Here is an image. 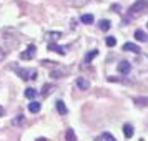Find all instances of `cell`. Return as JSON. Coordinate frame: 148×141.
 <instances>
[{"label": "cell", "mask_w": 148, "mask_h": 141, "mask_svg": "<svg viewBox=\"0 0 148 141\" xmlns=\"http://www.w3.org/2000/svg\"><path fill=\"white\" fill-rule=\"evenodd\" d=\"M135 105H138V106H147L148 105V98H135Z\"/></svg>", "instance_id": "22"}, {"label": "cell", "mask_w": 148, "mask_h": 141, "mask_svg": "<svg viewBox=\"0 0 148 141\" xmlns=\"http://www.w3.org/2000/svg\"><path fill=\"white\" fill-rule=\"evenodd\" d=\"M65 140L67 141H77V136H75V131L72 128H68L67 133H65Z\"/></svg>", "instance_id": "17"}, {"label": "cell", "mask_w": 148, "mask_h": 141, "mask_svg": "<svg viewBox=\"0 0 148 141\" xmlns=\"http://www.w3.org/2000/svg\"><path fill=\"white\" fill-rule=\"evenodd\" d=\"M3 111H5V110H3V106H0V116L3 114Z\"/></svg>", "instance_id": "26"}, {"label": "cell", "mask_w": 148, "mask_h": 141, "mask_svg": "<svg viewBox=\"0 0 148 141\" xmlns=\"http://www.w3.org/2000/svg\"><path fill=\"white\" fill-rule=\"evenodd\" d=\"M135 38H136L138 42H141V43H147V42H148V35L145 33L143 30L136 28V30H135Z\"/></svg>", "instance_id": "8"}, {"label": "cell", "mask_w": 148, "mask_h": 141, "mask_svg": "<svg viewBox=\"0 0 148 141\" xmlns=\"http://www.w3.org/2000/svg\"><path fill=\"white\" fill-rule=\"evenodd\" d=\"M67 73V70H53V72H52V78H60V76H63V75Z\"/></svg>", "instance_id": "21"}, {"label": "cell", "mask_w": 148, "mask_h": 141, "mask_svg": "<svg viewBox=\"0 0 148 141\" xmlns=\"http://www.w3.org/2000/svg\"><path fill=\"white\" fill-rule=\"evenodd\" d=\"M148 12V0H136L128 10V18H140L141 15Z\"/></svg>", "instance_id": "1"}, {"label": "cell", "mask_w": 148, "mask_h": 141, "mask_svg": "<svg viewBox=\"0 0 148 141\" xmlns=\"http://www.w3.org/2000/svg\"><path fill=\"white\" fill-rule=\"evenodd\" d=\"M28 111H30V113H38V111H40V103H38V101H32V103L28 105Z\"/></svg>", "instance_id": "14"}, {"label": "cell", "mask_w": 148, "mask_h": 141, "mask_svg": "<svg viewBox=\"0 0 148 141\" xmlns=\"http://www.w3.org/2000/svg\"><path fill=\"white\" fill-rule=\"evenodd\" d=\"M90 0H65L68 7H75V8H80V7H85Z\"/></svg>", "instance_id": "5"}, {"label": "cell", "mask_w": 148, "mask_h": 141, "mask_svg": "<svg viewBox=\"0 0 148 141\" xmlns=\"http://www.w3.org/2000/svg\"><path fill=\"white\" fill-rule=\"evenodd\" d=\"M15 70V73L20 76L22 80H37L35 76H37V72L35 70H25V68H20V67H14Z\"/></svg>", "instance_id": "2"}, {"label": "cell", "mask_w": 148, "mask_h": 141, "mask_svg": "<svg viewBox=\"0 0 148 141\" xmlns=\"http://www.w3.org/2000/svg\"><path fill=\"white\" fill-rule=\"evenodd\" d=\"M35 52H37V47H35V45H28L27 50L20 53V58L22 60H32L35 57Z\"/></svg>", "instance_id": "3"}, {"label": "cell", "mask_w": 148, "mask_h": 141, "mask_svg": "<svg viewBox=\"0 0 148 141\" xmlns=\"http://www.w3.org/2000/svg\"><path fill=\"white\" fill-rule=\"evenodd\" d=\"M101 138H103L105 141H116V140H115V136H113V134H110L108 131H105V133L101 134Z\"/></svg>", "instance_id": "24"}, {"label": "cell", "mask_w": 148, "mask_h": 141, "mask_svg": "<svg viewBox=\"0 0 148 141\" xmlns=\"http://www.w3.org/2000/svg\"><path fill=\"white\" fill-rule=\"evenodd\" d=\"M105 43H107V47H115V45H116V38H115V37H107Z\"/></svg>", "instance_id": "23"}, {"label": "cell", "mask_w": 148, "mask_h": 141, "mask_svg": "<svg viewBox=\"0 0 148 141\" xmlns=\"http://www.w3.org/2000/svg\"><path fill=\"white\" fill-rule=\"evenodd\" d=\"M77 87L80 90H88L90 88V81L87 78H77Z\"/></svg>", "instance_id": "10"}, {"label": "cell", "mask_w": 148, "mask_h": 141, "mask_svg": "<svg viewBox=\"0 0 148 141\" xmlns=\"http://www.w3.org/2000/svg\"><path fill=\"white\" fill-rule=\"evenodd\" d=\"M25 96H27L28 100H34L35 96H37V91H35L34 88H27L25 90Z\"/></svg>", "instance_id": "20"}, {"label": "cell", "mask_w": 148, "mask_h": 141, "mask_svg": "<svg viewBox=\"0 0 148 141\" xmlns=\"http://www.w3.org/2000/svg\"><path fill=\"white\" fill-rule=\"evenodd\" d=\"M98 27H100L101 32H108L110 27H112V23H110V20H100L98 22Z\"/></svg>", "instance_id": "13"}, {"label": "cell", "mask_w": 148, "mask_h": 141, "mask_svg": "<svg viewBox=\"0 0 148 141\" xmlns=\"http://www.w3.org/2000/svg\"><path fill=\"white\" fill-rule=\"evenodd\" d=\"M93 20H95V18H93V15H92V14H83L80 17V22H82V23H85V25H92Z\"/></svg>", "instance_id": "11"}, {"label": "cell", "mask_w": 148, "mask_h": 141, "mask_svg": "<svg viewBox=\"0 0 148 141\" xmlns=\"http://www.w3.org/2000/svg\"><path fill=\"white\" fill-rule=\"evenodd\" d=\"M48 50L53 52V53H58V55L67 53V47H62V45H57V43H50V45H48Z\"/></svg>", "instance_id": "4"}, {"label": "cell", "mask_w": 148, "mask_h": 141, "mask_svg": "<svg viewBox=\"0 0 148 141\" xmlns=\"http://www.w3.org/2000/svg\"><path fill=\"white\" fill-rule=\"evenodd\" d=\"M55 105H57V111H58L60 114H67V113H68L67 106H65V103H63L62 100H58L57 103H55Z\"/></svg>", "instance_id": "12"}, {"label": "cell", "mask_w": 148, "mask_h": 141, "mask_svg": "<svg viewBox=\"0 0 148 141\" xmlns=\"http://www.w3.org/2000/svg\"><path fill=\"white\" fill-rule=\"evenodd\" d=\"M45 37H47L48 40H58V38L62 37V33H60V32H47Z\"/></svg>", "instance_id": "18"}, {"label": "cell", "mask_w": 148, "mask_h": 141, "mask_svg": "<svg viewBox=\"0 0 148 141\" xmlns=\"http://www.w3.org/2000/svg\"><path fill=\"white\" fill-rule=\"evenodd\" d=\"M123 133H125V136H127V138H132V136H133V126H132V125H123Z\"/></svg>", "instance_id": "16"}, {"label": "cell", "mask_w": 148, "mask_h": 141, "mask_svg": "<svg viewBox=\"0 0 148 141\" xmlns=\"http://www.w3.org/2000/svg\"><path fill=\"white\" fill-rule=\"evenodd\" d=\"M37 141H47V140H45V138H38Z\"/></svg>", "instance_id": "27"}, {"label": "cell", "mask_w": 148, "mask_h": 141, "mask_svg": "<svg viewBox=\"0 0 148 141\" xmlns=\"http://www.w3.org/2000/svg\"><path fill=\"white\" fill-rule=\"evenodd\" d=\"M123 52H132V53H140L141 50H140V47L138 45H135V43H125L123 45Z\"/></svg>", "instance_id": "7"}, {"label": "cell", "mask_w": 148, "mask_h": 141, "mask_svg": "<svg viewBox=\"0 0 148 141\" xmlns=\"http://www.w3.org/2000/svg\"><path fill=\"white\" fill-rule=\"evenodd\" d=\"M5 55H7V53H5V50H3V48H0V61L5 58Z\"/></svg>", "instance_id": "25"}, {"label": "cell", "mask_w": 148, "mask_h": 141, "mask_svg": "<svg viewBox=\"0 0 148 141\" xmlns=\"http://www.w3.org/2000/svg\"><path fill=\"white\" fill-rule=\"evenodd\" d=\"M25 121H27V118H25L23 114H17L14 120H12V126H23Z\"/></svg>", "instance_id": "9"}, {"label": "cell", "mask_w": 148, "mask_h": 141, "mask_svg": "<svg viewBox=\"0 0 148 141\" xmlns=\"http://www.w3.org/2000/svg\"><path fill=\"white\" fill-rule=\"evenodd\" d=\"M53 90V85H43L42 87V96H48Z\"/></svg>", "instance_id": "19"}, {"label": "cell", "mask_w": 148, "mask_h": 141, "mask_svg": "<svg viewBox=\"0 0 148 141\" xmlns=\"http://www.w3.org/2000/svg\"><path fill=\"white\" fill-rule=\"evenodd\" d=\"M95 57H98V50H90V52L85 55V63H90Z\"/></svg>", "instance_id": "15"}, {"label": "cell", "mask_w": 148, "mask_h": 141, "mask_svg": "<svg viewBox=\"0 0 148 141\" xmlns=\"http://www.w3.org/2000/svg\"><path fill=\"white\" fill-rule=\"evenodd\" d=\"M116 70H118L120 73H123V75H128L130 72H132V65H130L128 61H120L118 67H116Z\"/></svg>", "instance_id": "6"}]
</instances>
